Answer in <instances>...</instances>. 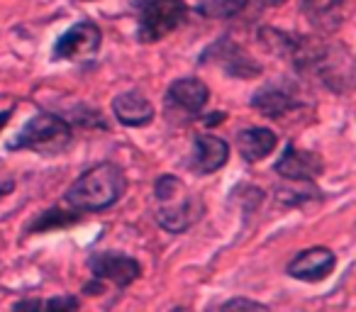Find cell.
Segmentation results:
<instances>
[{
    "instance_id": "9c48e42d",
    "label": "cell",
    "mask_w": 356,
    "mask_h": 312,
    "mask_svg": "<svg viewBox=\"0 0 356 312\" xmlns=\"http://www.w3.org/2000/svg\"><path fill=\"white\" fill-rule=\"evenodd\" d=\"M210 100V88L200 79H178L168 85L166 105L178 115L198 117Z\"/></svg>"
},
{
    "instance_id": "5bb4252c",
    "label": "cell",
    "mask_w": 356,
    "mask_h": 312,
    "mask_svg": "<svg viewBox=\"0 0 356 312\" xmlns=\"http://www.w3.org/2000/svg\"><path fill=\"white\" fill-rule=\"evenodd\" d=\"M113 113L124 127H147L156 115V110L139 90H127V93H120L113 98Z\"/></svg>"
},
{
    "instance_id": "ffe728a7",
    "label": "cell",
    "mask_w": 356,
    "mask_h": 312,
    "mask_svg": "<svg viewBox=\"0 0 356 312\" xmlns=\"http://www.w3.org/2000/svg\"><path fill=\"white\" fill-rule=\"evenodd\" d=\"M13 190H15V181L13 179H0V198H6V195H10Z\"/></svg>"
},
{
    "instance_id": "ba28073f",
    "label": "cell",
    "mask_w": 356,
    "mask_h": 312,
    "mask_svg": "<svg viewBox=\"0 0 356 312\" xmlns=\"http://www.w3.org/2000/svg\"><path fill=\"white\" fill-rule=\"evenodd\" d=\"M337 256L332 249L327 247H312L300 252L298 256L291 258V263L286 266V273L296 281L305 283H320L334 271Z\"/></svg>"
},
{
    "instance_id": "e0dca14e",
    "label": "cell",
    "mask_w": 356,
    "mask_h": 312,
    "mask_svg": "<svg viewBox=\"0 0 356 312\" xmlns=\"http://www.w3.org/2000/svg\"><path fill=\"white\" fill-rule=\"evenodd\" d=\"M76 215L71 213H61V210H49V213H42L35 222L27 227V232H47L51 227H61V224H71L76 222Z\"/></svg>"
},
{
    "instance_id": "9a60e30c",
    "label": "cell",
    "mask_w": 356,
    "mask_h": 312,
    "mask_svg": "<svg viewBox=\"0 0 356 312\" xmlns=\"http://www.w3.org/2000/svg\"><path fill=\"white\" fill-rule=\"evenodd\" d=\"M276 132L268 127H247L237 134V149L242 154V159L249 161V164L266 159L268 154L276 149Z\"/></svg>"
},
{
    "instance_id": "2e32d148",
    "label": "cell",
    "mask_w": 356,
    "mask_h": 312,
    "mask_svg": "<svg viewBox=\"0 0 356 312\" xmlns=\"http://www.w3.org/2000/svg\"><path fill=\"white\" fill-rule=\"evenodd\" d=\"M261 0H203L198 6V13L213 20H237L249 13L261 10Z\"/></svg>"
},
{
    "instance_id": "7c38bea8",
    "label": "cell",
    "mask_w": 356,
    "mask_h": 312,
    "mask_svg": "<svg viewBox=\"0 0 356 312\" xmlns=\"http://www.w3.org/2000/svg\"><path fill=\"white\" fill-rule=\"evenodd\" d=\"M302 15L320 32H334L349 17L351 0H302Z\"/></svg>"
},
{
    "instance_id": "ac0fdd59",
    "label": "cell",
    "mask_w": 356,
    "mask_h": 312,
    "mask_svg": "<svg viewBox=\"0 0 356 312\" xmlns=\"http://www.w3.org/2000/svg\"><path fill=\"white\" fill-rule=\"evenodd\" d=\"M42 307L47 310H79L81 302L76 297H51V300H44Z\"/></svg>"
},
{
    "instance_id": "7a4b0ae2",
    "label": "cell",
    "mask_w": 356,
    "mask_h": 312,
    "mask_svg": "<svg viewBox=\"0 0 356 312\" xmlns=\"http://www.w3.org/2000/svg\"><path fill=\"white\" fill-rule=\"evenodd\" d=\"M154 198H156V222L171 234L191 229L205 213L203 200L191 193L188 186L171 174H163L156 181Z\"/></svg>"
},
{
    "instance_id": "5b68a950",
    "label": "cell",
    "mask_w": 356,
    "mask_h": 312,
    "mask_svg": "<svg viewBox=\"0 0 356 312\" xmlns=\"http://www.w3.org/2000/svg\"><path fill=\"white\" fill-rule=\"evenodd\" d=\"M100 42H103V32L95 22L83 20L76 22L74 27L64 32L54 44V59H66V61H83L98 54Z\"/></svg>"
},
{
    "instance_id": "4fadbf2b",
    "label": "cell",
    "mask_w": 356,
    "mask_h": 312,
    "mask_svg": "<svg viewBox=\"0 0 356 312\" xmlns=\"http://www.w3.org/2000/svg\"><path fill=\"white\" fill-rule=\"evenodd\" d=\"M300 105V100L296 98L291 88L286 83H266L264 88H259L252 98V108L259 110L264 117L278 120L283 115H288L291 110H296Z\"/></svg>"
},
{
    "instance_id": "6da1fadb",
    "label": "cell",
    "mask_w": 356,
    "mask_h": 312,
    "mask_svg": "<svg viewBox=\"0 0 356 312\" xmlns=\"http://www.w3.org/2000/svg\"><path fill=\"white\" fill-rule=\"evenodd\" d=\"M124 188H127L124 171L113 161H103L90 166L71 183V188L66 190V203L76 213H100L113 208L122 198Z\"/></svg>"
},
{
    "instance_id": "3957f363",
    "label": "cell",
    "mask_w": 356,
    "mask_h": 312,
    "mask_svg": "<svg viewBox=\"0 0 356 312\" xmlns=\"http://www.w3.org/2000/svg\"><path fill=\"white\" fill-rule=\"evenodd\" d=\"M71 142V127L66 120L49 113H40L20 129L15 142L8 144V149H32L44 156H54Z\"/></svg>"
},
{
    "instance_id": "7402d4cb",
    "label": "cell",
    "mask_w": 356,
    "mask_h": 312,
    "mask_svg": "<svg viewBox=\"0 0 356 312\" xmlns=\"http://www.w3.org/2000/svg\"><path fill=\"white\" fill-rule=\"evenodd\" d=\"M264 6H281V3H286V0H261Z\"/></svg>"
},
{
    "instance_id": "8fae6325",
    "label": "cell",
    "mask_w": 356,
    "mask_h": 312,
    "mask_svg": "<svg viewBox=\"0 0 356 312\" xmlns=\"http://www.w3.org/2000/svg\"><path fill=\"white\" fill-rule=\"evenodd\" d=\"M229 159V144L222 137L215 134H200L193 142V154H191V166L195 174L208 176L220 171Z\"/></svg>"
},
{
    "instance_id": "d6986e66",
    "label": "cell",
    "mask_w": 356,
    "mask_h": 312,
    "mask_svg": "<svg viewBox=\"0 0 356 312\" xmlns=\"http://www.w3.org/2000/svg\"><path fill=\"white\" fill-rule=\"evenodd\" d=\"M232 307H252V310H266V305L257 300H247V297H234V300L222 302V310H232Z\"/></svg>"
},
{
    "instance_id": "44dd1931",
    "label": "cell",
    "mask_w": 356,
    "mask_h": 312,
    "mask_svg": "<svg viewBox=\"0 0 356 312\" xmlns=\"http://www.w3.org/2000/svg\"><path fill=\"white\" fill-rule=\"evenodd\" d=\"M10 115H13V108H10V110H6V113H0V129H3L8 122H10Z\"/></svg>"
},
{
    "instance_id": "30bf717a",
    "label": "cell",
    "mask_w": 356,
    "mask_h": 312,
    "mask_svg": "<svg viewBox=\"0 0 356 312\" xmlns=\"http://www.w3.org/2000/svg\"><path fill=\"white\" fill-rule=\"evenodd\" d=\"M322 169L325 166H322V159L317 154L298 149L293 144L283 149L281 159L273 166V171L286 181H315L322 174Z\"/></svg>"
},
{
    "instance_id": "52a82bcc",
    "label": "cell",
    "mask_w": 356,
    "mask_h": 312,
    "mask_svg": "<svg viewBox=\"0 0 356 312\" xmlns=\"http://www.w3.org/2000/svg\"><path fill=\"white\" fill-rule=\"evenodd\" d=\"M88 268L98 281H110L118 288H127L142 276V263L120 252H95L88 258Z\"/></svg>"
},
{
    "instance_id": "277c9868",
    "label": "cell",
    "mask_w": 356,
    "mask_h": 312,
    "mask_svg": "<svg viewBox=\"0 0 356 312\" xmlns=\"http://www.w3.org/2000/svg\"><path fill=\"white\" fill-rule=\"evenodd\" d=\"M188 6L184 0H144L139 13V42H159L184 25Z\"/></svg>"
},
{
    "instance_id": "8992f818",
    "label": "cell",
    "mask_w": 356,
    "mask_h": 312,
    "mask_svg": "<svg viewBox=\"0 0 356 312\" xmlns=\"http://www.w3.org/2000/svg\"><path fill=\"white\" fill-rule=\"evenodd\" d=\"M200 59H203L205 64L213 61V64H218L220 69L227 71L234 79L247 81V79H257V76L261 74V66L247 54L244 47H239L237 42H232L229 37H220L215 44H210L208 49L203 51Z\"/></svg>"
}]
</instances>
